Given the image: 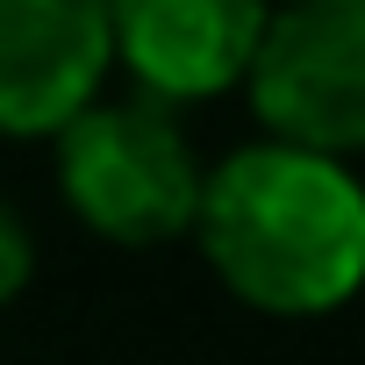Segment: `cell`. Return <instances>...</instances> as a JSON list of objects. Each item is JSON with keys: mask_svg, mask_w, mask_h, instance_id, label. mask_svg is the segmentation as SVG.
I'll return each mask as SVG.
<instances>
[{"mask_svg": "<svg viewBox=\"0 0 365 365\" xmlns=\"http://www.w3.org/2000/svg\"><path fill=\"white\" fill-rule=\"evenodd\" d=\"M194 244L208 272L258 315H329L365 279V187L351 158L244 143L201 172Z\"/></svg>", "mask_w": 365, "mask_h": 365, "instance_id": "1", "label": "cell"}, {"mask_svg": "<svg viewBox=\"0 0 365 365\" xmlns=\"http://www.w3.org/2000/svg\"><path fill=\"white\" fill-rule=\"evenodd\" d=\"M58 194L65 208L122 251H158L172 237L194 230V201H201V158L179 129V115L165 101H86L58 136Z\"/></svg>", "mask_w": 365, "mask_h": 365, "instance_id": "2", "label": "cell"}, {"mask_svg": "<svg viewBox=\"0 0 365 365\" xmlns=\"http://www.w3.org/2000/svg\"><path fill=\"white\" fill-rule=\"evenodd\" d=\"M265 143L351 158L365 143V0H279L244 65Z\"/></svg>", "mask_w": 365, "mask_h": 365, "instance_id": "3", "label": "cell"}, {"mask_svg": "<svg viewBox=\"0 0 365 365\" xmlns=\"http://www.w3.org/2000/svg\"><path fill=\"white\" fill-rule=\"evenodd\" d=\"M272 0H108V51L143 101L187 108L244 86Z\"/></svg>", "mask_w": 365, "mask_h": 365, "instance_id": "4", "label": "cell"}, {"mask_svg": "<svg viewBox=\"0 0 365 365\" xmlns=\"http://www.w3.org/2000/svg\"><path fill=\"white\" fill-rule=\"evenodd\" d=\"M108 65V0H0V136H58Z\"/></svg>", "mask_w": 365, "mask_h": 365, "instance_id": "5", "label": "cell"}, {"mask_svg": "<svg viewBox=\"0 0 365 365\" xmlns=\"http://www.w3.org/2000/svg\"><path fill=\"white\" fill-rule=\"evenodd\" d=\"M29 272H36V244H29V222L0 201V308H8L22 287H29Z\"/></svg>", "mask_w": 365, "mask_h": 365, "instance_id": "6", "label": "cell"}]
</instances>
